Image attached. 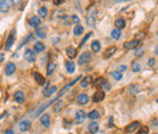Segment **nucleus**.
Segmentation results:
<instances>
[{
    "label": "nucleus",
    "mask_w": 158,
    "mask_h": 134,
    "mask_svg": "<svg viewBox=\"0 0 158 134\" xmlns=\"http://www.w3.org/2000/svg\"><path fill=\"white\" fill-rule=\"evenodd\" d=\"M33 77H34L35 82L38 83L39 86H43L44 83H45V78H44L43 76H41L40 73H38V72H34V73H33Z\"/></svg>",
    "instance_id": "obj_17"
},
{
    "label": "nucleus",
    "mask_w": 158,
    "mask_h": 134,
    "mask_svg": "<svg viewBox=\"0 0 158 134\" xmlns=\"http://www.w3.org/2000/svg\"><path fill=\"white\" fill-rule=\"evenodd\" d=\"M30 121H28V120H24V121H22V122H20V130L21 132H27L29 128H30Z\"/></svg>",
    "instance_id": "obj_14"
},
{
    "label": "nucleus",
    "mask_w": 158,
    "mask_h": 134,
    "mask_svg": "<svg viewBox=\"0 0 158 134\" xmlns=\"http://www.w3.org/2000/svg\"><path fill=\"white\" fill-rule=\"evenodd\" d=\"M88 130H89L91 134L97 133V130H98V123H97V122H91V123L88 125Z\"/></svg>",
    "instance_id": "obj_18"
},
{
    "label": "nucleus",
    "mask_w": 158,
    "mask_h": 134,
    "mask_svg": "<svg viewBox=\"0 0 158 134\" xmlns=\"http://www.w3.org/2000/svg\"><path fill=\"white\" fill-rule=\"evenodd\" d=\"M91 36H93V32H89V33H88V34H86V36L84 37V39H83V40H81V43H80V46H81L83 44H84V43H85V41H86V40H88V39H89V38H90Z\"/></svg>",
    "instance_id": "obj_37"
},
{
    "label": "nucleus",
    "mask_w": 158,
    "mask_h": 134,
    "mask_svg": "<svg viewBox=\"0 0 158 134\" xmlns=\"http://www.w3.org/2000/svg\"><path fill=\"white\" fill-rule=\"evenodd\" d=\"M101 87H102L105 90H110V89H111V84H110V83L107 82V81H105V82L102 83V84H101Z\"/></svg>",
    "instance_id": "obj_36"
},
{
    "label": "nucleus",
    "mask_w": 158,
    "mask_h": 134,
    "mask_svg": "<svg viewBox=\"0 0 158 134\" xmlns=\"http://www.w3.org/2000/svg\"><path fill=\"white\" fill-rule=\"evenodd\" d=\"M62 107H63V103L61 101V100H57V101H56V105L54 106V112H59Z\"/></svg>",
    "instance_id": "obj_33"
},
{
    "label": "nucleus",
    "mask_w": 158,
    "mask_h": 134,
    "mask_svg": "<svg viewBox=\"0 0 158 134\" xmlns=\"http://www.w3.org/2000/svg\"><path fill=\"white\" fill-rule=\"evenodd\" d=\"M13 99H15L16 103L22 104V103H24V94L22 93L21 90H17V91H16V93L13 94Z\"/></svg>",
    "instance_id": "obj_13"
},
{
    "label": "nucleus",
    "mask_w": 158,
    "mask_h": 134,
    "mask_svg": "<svg viewBox=\"0 0 158 134\" xmlns=\"http://www.w3.org/2000/svg\"><path fill=\"white\" fill-rule=\"evenodd\" d=\"M83 32H84V27H81L80 24H77V26L73 28V33H74V36H80Z\"/></svg>",
    "instance_id": "obj_29"
},
{
    "label": "nucleus",
    "mask_w": 158,
    "mask_h": 134,
    "mask_svg": "<svg viewBox=\"0 0 158 134\" xmlns=\"http://www.w3.org/2000/svg\"><path fill=\"white\" fill-rule=\"evenodd\" d=\"M56 90H57V87H55V86H52V87H46V88H44L43 94H44V96L49 98V96H51L54 93H56Z\"/></svg>",
    "instance_id": "obj_12"
},
{
    "label": "nucleus",
    "mask_w": 158,
    "mask_h": 134,
    "mask_svg": "<svg viewBox=\"0 0 158 134\" xmlns=\"http://www.w3.org/2000/svg\"><path fill=\"white\" fill-rule=\"evenodd\" d=\"M141 134H144V133H148V127H142L141 128Z\"/></svg>",
    "instance_id": "obj_42"
},
{
    "label": "nucleus",
    "mask_w": 158,
    "mask_h": 134,
    "mask_svg": "<svg viewBox=\"0 0 158 134\" xmlns=\"http://www.w3.org/2000/svg\"><path fill=\"white\" fill-rule=\"evenodd\" d=\"M157 104H158V99H157Z\"/></svg>",
    "instance_id": "obj_49"
},
{
    "label": "nucleus",
    "mask_w": 158,
    "mask_h": 134,
    "mask_svg": "<svg viewBox=\"0 0 158 134\" xmlns=\"http://www.w3.org/2000/svg\"><path fill=\"white\" fill-rule=\"evenodd\" d=\"M114 24H115V27H117L118 29H123L124 27H125V21H124L123 17H118L117 20H115Z\"/></svg>",
    "instance_id": "obj_21"
},
{
    "label": "nucleus",
    "mask_w": 158,
    "mask_h": 134,
    "mask_svg": "<svg viewBox=\"0 0 158 134\" xmlns=\"http://www.w3.org/2000/svg\"><path fill=\"white\" fill-rule=\"evenodd\" d=\"M12 0H0V12L4 14L10 10V7L12 5Z\"/></svg>",
    "instance_id": "obj_3"
},
{
    "label": "nucleus",
    "mask_w": 158,
    "mask_h": 134,
    "mask_svg": "<svg viewBox=\"0 0 158 134\" xmlns=\"http://www.w3.org/2000/svg\"><path fill=\"white\" fill-rule=\"evenodd\" d=\"M139 127H140V122L139 121H134L132 123H130L129 125H127V127H125V132L127 133H134Z\"/></svg>",
    "instance_id": "obj_9"
},
{
    "label": "nucleus",
    "mask_w": 158,
    "mask_h": 134,
    "mask_svg": "<svg viewBox=\"0 0 158 134\" xmlns=\"http://www.w3.org/2000/svg\"><path fill=\"white\" fill-rule=\"evenodd\" d=\"M115 50H117V48H115V46H110L108 49H106V51L103 53V57H105V58L111 57V56L115 53Z\"/></svg>",
    "instance_id": "obj_19"
},
{
    "label": "nucleus",
    "mask_w": 158,
    "mask_h": 134,
    "mask_svg": "<svg viewBox=\"0 0 158 134\" xmlns=\"http://www.w3.org/2000/svg\"><path fill=\"white\" fill-rule=\"evenodd\" d=\"M72 20H73V22H76V23H78V22H79V19H78V16H76V15H74V16H72Z\"/></svg>",
    "instance_id": "obj_43"
},
{
    "label": "nucleus",
    "mask_w": 158,
    "mask_h": 134,
    "mask_svg": "<svg viewBox=\"0 0 158 134\" xmlns=\"http://www.w3.org/2000/svg\"><path fill=\"white\" fill-rule=\"evenodd\" d=\"M44 49H45V45H44L43 43H40V41H37V43L34 44V51H35V53L44 51Z\"/></svg>",
    "instance_id": "obj_25"
},
{
    "label": "nucleus",
    "mask_w": 158,
    "mask_h": 134,
    "mask_svg": "<svg viewBox=\"0 0 158 134\" xmlns=\"http://www.w3.org/2000/svg\"><path fill=\"white\" fill-rule=\"evenodd\" d=\"M24 60L28 61V62H34L37 60V56H35V51L32 49H27L24 51Z\"/></svg>",
    "instance_id": "obj_5"
},
{
    "label": "nucleus",
    "mask_w": 158,
    "mask_h": 134,
    "mask_svg": "<svg viewBox=\"0 0 158 134\" xmlns=\"http://www.w3.org/2000/svg\"><path fill=\"white\" fill-rule=\"evenodd\" d=\"M131 70L134 71V72H139L141 70V65L137 61H134V62L131 63Z\"/></svg>",
    "instance_id": "obj_34"
},
{
    "label": "nucleus",
    "mask_w": 158,
    "mask_h": 134,
    "mask_svg": "<svg viewBox=\"0 0 158 134\" xmlns=\"http://www.w3.org/2000/svg\"><path fill=\"white\" fill-rule=\"evenodd\" d=\"M100 49H101V44H100L98 40H94L93 43H91V50H93L94 53H98Z\"/></svg>",
    "instance_id": "obj_23"
},
{
    "label": "nucleus",
    "mask_w": 158,
    "mask_h": 134,
    "mask_svg": "<svg viewBox=\"0 0 158 134\" xmlns=\"http://www.w3.org/2000/svg\"><path fill=\"white\" fill-rule=\"evenodd\" d=\"M113 3H124V1H131V0H111Z\"/></svg>",
    "instance_id": "obj_44"
},
{
    "label": "nucleus",
    "mask_w": 158,
    "mask_h": 134,
    "mask_svg": "<svg viewBox=\"0 0 158 134\" xmlns=\"http://www.w3.org/2000/svg\"><path fill=\"white\" fill-rule=\"evenodd\" d=\"M78 81H80V76H79V77H77L76 79H73V81H72L71 83H68V84H66V86H64V87H63V88L61 89V91H60V93H59V95H57V98H56V99H54L50 103V105H51V104H54V103H56L57 100H59V99H60V98H61V96H62V95H63L64 93H67V91H68V89H71V88H72V87H73L74 84H76V83H77Z\"/></svg>",
    "instance_id": "obj_2"
},
{
    "label": "nucleus",
    "mask_w": 158,
    "mask_h": 134,
    "mask_svg": "<svg viewBox=\"0 0 158 134\" xmlns=\"http://www.w3.org/2000/svg\"><path fill=\"white\" fill-rule=\"evenodd\" d=\"M55 68H56L55 62H49L47 68H46V74H47V76H50V74H52V73H54V71H55Z\"/></svg>",
    "instance_id": "obj_27"
},
{
    "label": "nucleus",
    "mask_w": 158,
    "mask_h": 134,
    "mask_svg": "<svg viewBox=\"0 0 158 134\" xmlns=\"http://www.w3.org/2000/svg\"><path fill=\"white\" fill-rule=\"evenodd\" d=\"M40 24V17L39 16H33L32 20H30V26L32 27H39Z\"/></svg>",
    "instance_id": "obj_26"
},
{
    "label": "nucleus",
    "mask_w": 158,
    "mask_h": 134,
    "mask_svg": "<svg viewBox=\"0 0 158 134\" xmlns=\"http://www.w3.org/2000/svg\"><path fill=\"white\" fill-rule=\"evenodd\" d=\"M66 70H67L68 73H73L74 70H76V65H74L72 61H67L66 62Z\"/></svg>",
    "instance_id": "obj_24"
},
{
    "label": "nucleus",
    "mask_w": 158,
    "mask_h": 134,
    "mask_svg": "<svg viewBox=\"0 0 158 134\" xmlns=\"http://www.w3.org/2000/svg\"><path fill=\"white\" fill-rule=\"evenodd\" d=\"M5 60V55L4 54H0V62H3Z\"/></svg>",
    "instance_id": "obj_47"
},
{
    "label": "nucleus",
    "mask_w": 158,
    "mask_h": 134,
    "mask_svg": "<svg viewBox=\"0 0 158 134\" xmlns=\"http://www.w3.org/2000/svg\"><path fill=\"white\" fill-rule=\"evenodd\" d=\"M137 134H141V133H140V132H139V133H137Z\"/></svg>",
    "instance_id": "obj_50"
},
{
    "label": "nucleus",
    "mask_w": 158,
    "mask_h": 134,
    "mask_svg": "<svg viewBox=\"0 0 158 134\" xmlns=\"http://www.w3.org/2000/svg\"><path fill=\"white\" fill-rule=\"evenodd\" d=\"M85 118H86V113L83 111V110H78V111L76 112V122H77L78 124L83 123Z\"/></svg>",
    "instance_id": "obj_8"
},
{
    "label": "nucleus",
    "mask_w": 158,
    "mask_h": 134,
    "mask_svg": "<svg viewBox=\"0 0 158 134\" xmlns=\"http://www.w3.org/2000/svg\"><path fill=\"white\" fill-rule=\"evenodd\" d=\"M111 37L113 38V39H119L120 37H122V32H120V29H113L112 32H111Z\"/></svg>",
    "instance_id": "obj_30"
},
{
    "label": "nucleus",
    "mask_w": 158,
    "mask_h": 134,
    "mask_svg": "<svg viewBox=\"0 0 158 134\" xmlns=\"http://www.w3.org/2000/svg\"><path fill=\"white\" fill-rule=\"evenodd\" d=\"M90 60H91L90 51H84V53L80 55L79 60H78V63H79V66H83V65H86L88 62H90Z\"/></svg>",
    "instance_id": "obj_4"
},
{
    "label": "nucleus",
    "mask_w": 158,
    "mask_h": 134,
    "mask_svg": "<svg viewBox=\"0 0 158 134\" xmlns=\"http://www.w3.org/2000/svg\"><path fill=\"white\" fill-rule=\"evenodd\" d=\"M63 1L64 0H52L54 5H61V4H63Z\"/></svg>",
    "instance_id": "obj_41"
},
{
    "label": "nucleus",
    "mask_w": 158,
    "mask_h": 134,
    "mask_svg": "<svg viewBox=\"0 0 158 134\" xmlns=\"http://www.w3.org/2000/svg\"><path fill=\"white\" fill-rule=\"evenodd\" d=\"M38 15H39V17H41V19H45L46 16H47V9L45 6H41L40 9L38 10Z\"/></svg>",
    "instance_id": "obj_28"
},
{
    "label": "nucleus",
    "mask_w": 158,
    "mask_h": 134,
    "mask_svg": "<svg viewBox=\"0 0 158 134\" xmlns=\"http://www.w3.org/2000/svg\"><path fill=\"white\" fill-rule=\"evenodd\" d=\"M15 33H11V36L9 37V39H7V41H6V46H5V49L6 50H10L11 49V46L13 45V43H15Z\"/></svg>",
    "instance_id": "obj_20"
},
{
    "label": "nucleus",
    "mask_w": 158,
    "mask_h": 134,
    "mask_svg": "<svg viewBox=\"0 0 158 134\" xmlns=\"http://www.w3.org/2000/svg\"><path fill=\"white\" fill-rule=\"evenodd\" d=\"M127 70V66L125 65H120V66H118V70L117 71H119V72H124Z\"/></svg>",
    "instance_id": "obj_39"
},
{
    "label": "nucleus",
    "mask_w": 158,
    "mask_h": 134,
    "mask_svg": "<svg viewBox=\"0 0 158 134\" xmlns=\"http://www.w3.org/2000/svg\"><path fill=\"white\" fill-rule=\"evenodd\" d=\"M90 120H96V118H98L100 117V113H98V111H96V110H93V111H90L88 115H86Z\"/></svg>",
    "instance_id": "obj_31"
},
{
    "label": "nucleus",
    "mask_w": 158,
    "mask_h": 134,
    "mask_svg": "<svg viewBox=\"0 0 158 134\" xmlns=\"http://www.w3.org/2000/svg\"><path fill=\"white\" fill-rule=\"evenodd\" d=\"M130 91H131V93H136V91H137L135 84H131V86H130Z\"/></svg>",
    "instance_id": "obj_40"
},
{
    "label": "nucleus",
    "mask_w": 158,
    "mask_h": 134,
    "mask_svg": "<svg viewBox=\"0 0 158 134\" xmlns=\"http://www.w3.org/2000/svg\"><path fill=\"white\" fill-rule=\"evenodd\" d=\"M111 76H112L115 81H120V79L123 78V74H122V72H119V71H114V72H112V73H111Z\"/></svg>",
    "instance_id": "obj_32"
},
{
    "label": "nucleus",
    "mask_w": 158,
    "mask_h": 134,
    "mask_svg": "<svg viewBox=\"0 0 158 134\" xmlns=\"http://www.w3.org/2000/svg\"><path fill=\"white\" fill-rule=\"evenodd\" d=\"M40 122H41V124H43L45 128H49L50 127V116L47 113H44L43 116H41Z\"/></svg>",
    "instance_id": "obj_16"
},
{
    "label": "nucleus",
    "mask_w": 158,
    "mask_h": 134,
    "mask_svg": "<svg viewBox=\"0 0 158 134\" xmlns=\"http://www.w3.org/2000/svg\"><path fill=\"white\" fill-rule=\"evenodd\" d=\"M144 54V49H141L140 46L135 50V56H141V55H142Z\"/></svg>",
    "instance_id": "obj_38"
},
{
    "label": "nucleus",
    "mask_w": 158,
    "mask_h": 134,
    "mask_svg": "<svg viewBox=\"0 0 158 134\" xmlns=\"http://www.w3.org/2000/svg\"><path fill=\"white\" fill-rule=\"evenodd\" d=\"M16 72V65L13 62H9L5 67V74L6 76H12V74Z\"/></svg>",
    "instance_id": "obj_7"
},
{
    "label": "nucleus",
    "mask_w": 158,
    "mask_h": 134,
    "mask_svg": "<svg viewBox=\"0 0 158 134\" xmlns=\"http://www.w3.org/2000/svg\"><path fill=\"white\" fill-rule=\"evenodd\" d=\"M91 83H93V76H86L80 81V87L81 88H88Z\"/></svg>",
    "instance_id": "obj_11"
},
{
    "label": "nucleus",
    "mask_w": 158,
    "mask_h": 134,
    "mask_svg": "<svg viewBox=\"0 0 158 134\" xmlns=\"http://www.w3.org/2000/svg\"><path fill=\"white\" fill-rule=\"evenodd\" d=\"M4 134H15V133H13V130H12V129H6Z\"/></svg>",
    "instance_id": "obj_46"
},
{
    "label": "nucleus",
    "mask_w": 158,
    "mask_h": 134,
    "mask_svg": "<svg viewBox=\"0 0 158 134\" xmlns=\"http://www.w3.org/2000/svg\"><path fill=\"white\" fill-rule=\"evenodd\" d=\"M141 44V40H137V39H132V40H129V41H125L123 44V46L125 49H134L136 46H139Z\"/></svg>",
    "instance_id": "obj_6"
},
{
    "label": "nucleus",
    "mask_w": 158,
    "mask_h": 134,
    "mask_svg": "<svg viewBox=\"0 0 158 134\" xmlns=\"http://www.w3.org/2000/svg\"><path fill=\"white\" fill-rule=\"evenodd\" d=\"M103 99H105V93L102 90H97L96 93L93 95V101L94 103H100V101H102Z\"/></svg>",
    "instance_id": "obj_10"
},
{
    "label": "nucleus",
    "mask_w": 158,
    "mask_h": 134,
    "mask_svg": "<svg viewBox=\"0 0 158 134\" xmlns=\"http://www.w3.org/2000/svg\"><path fill=\"white\" fill-rule=\"evenodd\" d=\"M37 36L39 37V38H46V33H45V29L43 28H38L37 29Z\"/></svg>",
    "instance_id": "obj_35"
},
{
    "label": "nucleus",
    "mask_w": 158,
    "mask_h": 134,
    "mask_svg": "<svg viewBox=\"0 0 158 134\" xmlns=\"http://www.w3.org/2000/svg\"><path fill=\"white\" fill-rule=\"evenodd\" d=\"M77 101L80 104V105H85L89 103V96L86 94H79L77 96Z\"/></svg>",
    "instance_id": "obj_15"
},
{
    "label": "nucleus",
    "mask_w": 158,
    "mask_h": 134,
    "mask_svg": "<svg viewBox=\"0 0 158 134\" xmlns=\"http://www.w3.org/2000/svg\"><path fill=\"white\" fill-rule=\"evenodd\" d=\"M66 53H67V56L71 58V60L77 56V50L74 49L73 46H69V48H67V50H66Z\"/></svg>",
    "instance_id": "obj_22"
},
{
    "label": "nucleus",
    "mask_w": 158,
    "mask_h": 134,
    "mask_svg": "<svg viewBox=\"0 0 158 134\" xmlns=\"http://www.w3.org/2000/svg\"><path fill=\"white\" fill-rule=\"evenodd\" d=\"M147 65H148V66H153V65H154V58H151V60L148 61Z\"/></svg>",
    "instance_id": "obj_45"
},
{
    "label": "nucleus",
    "mask_w": 158,
    "mask_h": 134,
    "mask_svg": "<svg viewBox=\"0 0 158 134\" xmlns=\"http://www.w3.org/2000/svg\"><path fill=\"white\" fill-rule=\"evenodd\" d=\"M154 53L158 55V45H157V48H156V50H154Z\"/></svg>",
    "instance_id": "obj_48"
},
{
    "label": "nucleus",
    "mask_w": 158,
    "mask_h": 134,
    "mask_svg": "<svg viewBox=\"0 0 158 134\" xmlns=\"http://www.w3.org/2000/svg\"><path fill=\"white\" fill-rule=\"evenodd\" d=\"M96 16H97V10L95 6H90L89 11H88V16H86V24L89 27H94L96 23Z\"/></svg>",
    "instance_id": "obj_1"
}]
</instances>
